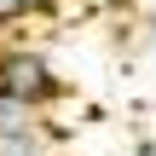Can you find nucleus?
I'll list each match as a JSON object with an SVG mask.
<instances>
[{"instance_id":"3","label":"nucleus","mask_w":156,"mask_h":156,"mask_svg":"<svg viewBox=\"0 0 156 156\" xmlns=\"http://www.w3.org/2000/svg\"><path fill=\"white\" fill-rule=\"evenodd\" d=\"M12 122H17V110H12V104H6V93H0V133H6Z\"/></svg>"},{"instance_id":"2","label":"nucleus","mask_w":156,"mask_h":156,"mask_svg":"<svg viewBox=\"0 0 156 156\" xmlns=\"http://www.w3.org/2000/svg\"><path fill=\"white\" fill-rule=\"evenodd\" d=\"M41 0H0V29H12V23H23L29 12H35Z\"/></svg>"},{"instance_id":"1","label":"nucleus","mask_w":156,"mask_h":156,"mask_svg":"<svg viewBox=\"0 0 156 156\" xmlns=\"http://www.w3.org/2000/svg\"><path fill=\"white\" fill-rule=\"evenodd\" d=\"M0 93H6V104H12L17 116H46L69 87H64V75L52 69V58H46L41 46L6 41V46H0Z\"/></svg>"},{"instance_id":"4","label":"nucleus","mask_w":156,"mask_h":156,"mask_svg":"<svg viewBox=\"0 0 156 156\" xmlns=\"http://www.w3.org/2000/svg\"><path fill=\"white\" fill-rule=\"evenodd\" d=\"M133 156H156V139H139V145H133Z\"/></svg>"}]
</instances>
